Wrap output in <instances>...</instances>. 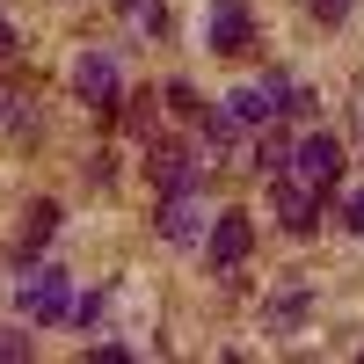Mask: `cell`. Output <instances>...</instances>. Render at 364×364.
<instances>
[{
	"instance_id": "1",
	"label": "cell",
	"mask_w": 364,
	"mask_h": 364,
	"mask_svg": "<svg viewBox=\"0 0 364 364\" xmlns=\"http://www.w3.org/2000/svg\"><path fill=\"white\" fill-rule=\"evenodd\" d=\"M15 314L22 321H66L73 314V284H66V269H51V262H29V277L15 284Z\"/></svg>"
},
{
	"instance_id": "2",
	"label": "cell",
	"mask_w": 364,
	"mask_h": 364,
	"mask_svg": "<svg viewBox=\"0 0 364 364\" xmlns=\"http://www.w3.org/2000/svg\"><path fill=\"white\" fill-rule=\"evenodd\" d=\"M284 175H299V182H306V190H321V197H328V190H336V175H343V146L328 139V132H306V139L291 146Z\"/></svg>"
},
{
	"instance_id": "3",
	"label": "cell",
	"mask_w": 364,
	"mask_h": 364,
	"mask_svg": "<svg viewBox=\"0 0 364 364\" xmlns=\"http://www.w3.org/2000/svg\"><path fill=\"white\" fill-rule=\"evenodd\" d=\"M226 109L240 117V124H277V117L291 109V80L262 73V80H248V87H240V95H226Z\"/></svg>"
},
{
	"instance_id": "4",
	"label": "cell",
	"mask_w": 364,
	"mask_h": 364,
	"mask_svg": "<svg viewBox=\"0 0 364 364\" xmlns=\"http://www.w3.org/2000/svg\"><path fill=\"white\" fill-rule=\"evenodd\" d=\"M248 248H255L248 211H219V219H211V240H204V262H211V269H240Z\"/></svg>"
},
{
	"instance_id": "5",
	"label": "cell",
	"mask_w": 364,
	"mask_h": 364,
	"mask_svg": "<svg viewBox=\"0 0 364 364\" xmlns=\"http://www.w3.org/2000/svg\"><path fill=\"white\" fill-rule=\"evenodd\" d=\"M204 44L219 51V58H248V44H255V22H248V8H240V0H219V8L204 15Z\"/></svg>"
},
{
	"instance_id": "6",
	"label": "cell",
	"mask_w": 364,
	"mask_h": 364,
	"mask_svg": "<svg viewBox=\"0 0 364 364\" xmlns=\"http://www.w3.org/2000/svg\"><path fill=\"white\" fill-rule=\"evenodd\" d=\"M73 95L87 109H117V102H124V95H117V58L109 51H80L73 58Z\"/></svg>"
},
{
	"instance_id": "7",
	"label": "cell",
	"mask_w": 364,
	"mask_h": 364,
	"mask_svg": "<svg viewBox=\"0 0 364 364\" xmlns=\"http://www.w3.org/2000/svg\"><path fill=\"white\" fill-rule=\"evenodd\" d=\"M146 175H154V190H161V197H175V190H197L204 161L190 154V146H154V161H146Z\"/></svg>"
},
{
	"instance_id": "8",
	"label": "cell",
	"mask_w": 364,
	"mask_h": 364,
	"mask_svg": "<svg viewBox=\"0 0 364 364\" xmlns=\"http://www.w3.org/2000/svg\"><path fill=\"white\" fill-rule=\"evenodd\" d=\"M277 219L291 233H314L321 226V190H306L299 175H277Z\"/></svg>"
},
{
	"instance_id": "9",
	"label": "cell",
	"mask_w": 364,
	"mask_h": 364,
	"mask_svg": "<svg viewBox=\"0 0 364 364\" xmlns=\"http://www.w3.org/2000/svg\"><path fill=\"white\" fill-rule=\"evenodd\" d=\"M161 240H175V248L204 240V211H197V190H175V197H161Z\"/></svg>"
},
{
	"instance_id": "10",
	"label": "cell",
	"mask_w": 364,
	"mask_h": 364,
	"mask_svg": "<svg viewBox=\"0 0 364 364\" xmlns=\"http://www.w3.org/2000/svg\"><path fill=\"white\" fill-rule=\"evenodd\" d=\"M51 233H58V204H51V197H37V204L22 211V255H37Z\"/></svg>"
},
{
	"instance_id": "11",
	"label": "cell",
	"mask_w": 364,
	"mask_h": 364,
	"mask_svg": "<svg viewBox=\"0 0 364 364\" xmlns=\"http://www.w3.org/2000/svg\"><path fill=\"white\" fill-rule=\"evenodd\" d=\"M284 161H291V154H284V139L262 124V139H255V161H248V168H255V175H284Z\"/></svg>"
},
{
	"instance_id": "12",
	"label": "cell",
	"mask_w": 364,
	"mask_h": 364,
	"mask_svg": "<svg viewBox=\"0 0 364 364\" xmlns=\"http://www.w3.org/2000/svg\"><path fill=\"white\" fill-rule=\"evenodd\" d=\"M37 95H22V87H8V95H0V124L8 132H22V124H37V109H29Z\"/></svg>"
},
{
	"instance_id": "13",
	"label": "cell",
	"mask_w": 364,
	"mask_h": 364,
	"mask_svg": "<svg viewBox=\"0 0 364 364\" xmlns=\"http://www.w3.org/2000/svg\"><path fill=\"white\" fill-rule=\"evenodd\" d=\"M306 299H314V291H306V284H291V291H284V299H277V306H269V328H277V336H284V328H291V321H299V314H306Z\"/></svg>"
},
{
	"instance_id": "14",
	"label": "cell",
	"mask_w": 364,
	"mask_h": 364,
	"mask_svg": "<svg viewBox=\"0 0 364 364\" xmlns=\"http://www.w3.org/2000/svg\"><path fill=\"white\" fill-rule=\"evenodd\" d=\"M168 109H175V117H204V102H197V87H182V80L168 87Z\"/></svg>"
},
{
	"instance_id": "15",
	"label": "cell",
	"mask_w": 364,
	"mask_h": 364,
	"mask_svg": "<svg viewBox=\"0 0 364 364\" xmlns=\"http://www.w3.org/2000/svg\"><path fill=\"white\" fill-rule=\"evenodd\" d=\"M306 15H321V22H343V15H350V0H306Z\"/></svg>"
},
{
	"instance_id": "16",
	"label": "cell",
	"mask_w": 364,
	"mask_h": 364,
	"mask_svg": "<svg viewBox=\"0 0 364 364\" xmlns=\"http://www.w3.org/2000/svg\"><path fill=\"white\" fill-rule=\"evenodd\" d=\"M343 226H350V233H364V190H357V197L343 204Z\"/></svg>"
},
{
	"instance_id": "17",
	"label": "cell",
	"mask_w": 364,
	"mask_h": 364,
	"mask_svg": "<svg viewBox=\"0 0 364 364\" xmlns=\"http://www.w3.org/2000/svg\"><path fill=\"white\" fill-rule=\"evenodd\" d=\"M0 357H8V364H15V357H29V336H0Z\"/></svg>"
},
{
	"instance_id": "18",
	"label": "cell",
	"mask_w": 364,
	"mask_h": 364,
	"mask_svg": "<svg viewBox=\"0 0 364 364\" xmlns=\"http://www.w3.org/2000/svg\"><path fill=\"white\" fill-rule=\"evenodd\" d=\"M8 58H15V29L0 22V66H8Z\"/></svg>"
},
{
	"instance_id": "19",
	"label": "cell",
	"mask_w": 364,
	"mask_h": 364,
	"mask_svg": "<svg viewBox=\"0 0 364 364\" xmlns=\"http://www.w3.org/2000/svg\"><path fill=\"white\" fill-rule=\"evenodd\" d=\"M117 8H124V15H146V0H117Z\"/></svg>"
}]
</instances>
